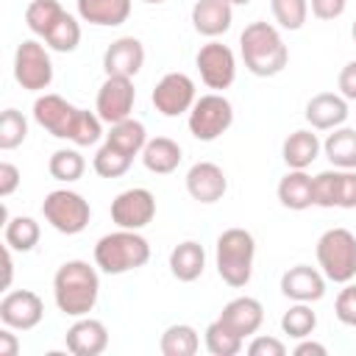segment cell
Segmentation results:
<instances>
[{
  "label": "cell",
  "mask_w": 356,
  "mask_h": 356,
  "mask_svg": "<svg viewBox=\"0 0 356 356\" xmlns=\"http://www.w3.org/2000/svg\"><path fill=\"white\" fill-rule=\"evenodd\" d=\"M337 209H356V170H339V203Z\"/></svg>",
  "instance_id": "41"
},
{
  "label": "cell",
  "mask_w": 356,
  "mask_h": 356,
  "mask_svg": "<svg viewBox=\"0 0 356 356\" xmlns=\"http://www.w3.org/2000/svg\"><path fill=\"white\" fill-rule=\"evenodd\" d=\"M64 17V8L58 0H31L25 8V25L36 33V36H47L50 28Z\"/></svg>",
  "instance_id": "31"
},
{
  "label": "cell",
  "mask_w": 356,
  "mask_h": 356,
  "mask_svg": "<svg viewBox=\"0 0 356 356\" xmlns=\"http://www.w3.org/2000/svg\"><path fill=\"white\" fill-rule=\"evenodd\" d=\"M278 200L289 211H303V209L314 206L312 175H306V170H289L278 181Z\"/></svg>",
  "instance_id": "25"
},
{
  "label": "cell",
  "mask_w": 356,
  "mask_h": 356,
  "mask_svg": "<svg viewBox=\"0 0 356 356\" xmlns=\"http://www.w3.org/2000/svg\"><path fill=\"white\" fill-rule=\"evenodd\" d=\"M234 22V6L228 0H197L192 6V25L197 33L217 39Z\"/></svg>",
  "instance_id": "21"
},
{
  "label": "cell",
  "mask_w": 356,
  "mask_h": 356,
  "mask_svg": "<svg viewBox=\"0 0 356 356\" xmlns=\"http://www.w3.org/2000/svg\"><path fill=\"white\" fill-rule=\"evenodd\" d=\"M159 348H161L164 356H195L197 348H200V337H197V331L192 325L175 323L161 334Z\"/></svg>",
  "instance_id": "30"
},
{
  "label": "cell",
  "mask_w": 356,
  "mask_h": 356,
  "mask_svg": "<svg viewBox=\"0 0 356 356\" xmlns=\"http://www.w3.org/2000/svg\"><path fill=\"white\" fill-rule=\"evenodd\" d=\"M203 267H206V250L200 242L195 239H186V242H178L172 250H170V273L184 281V284H192L203 275Z\"/></svg>",
  "instance_id": "22"
},
{
  "label": "cell",
  "mask_w": 356,
  "mask_h": 356,
  "mask_svg": "<svg viewBox=\"0 0 356 356\" xmlns=\"http://www.w3.org/2000/svg\"><path fill=\"white\" fill-rule=\"evenodd\" d=\"M153 106L159 114L164 117H181L189 114V108L195 106V81L186 72H167L156 89H153Z\"/></svg>",
  "instance_id": "13"
},
{
  "label": "cell",
  "mask_w": 356,
  "mask_h": 356,
  "mask_svg": "<svg viewBox=\"0 0 356 356\" xmlns=\"http://www.w3.org/2000/svg\"><path fill=\"white\" fill-rule=\"evenodd\" d=\"M17 353H19L17 334H14V328L3 325V331H0V356H17Z\"/></svg>",
  "instance_id": "46"
},
{
  "label": "cell",
  "mask_w": 356,
  "mask_h": 356,
  "mask_svg": "<svg viewBox=\"0 0 356 356\" xmlns=\"http://www.w3.org/2000/svg\"><path fill=\"white\" fill-rule=\"evenodd\" d=\"M106 142L114 145V147H120L128 156H139L145 150V145H147V131H145V125L139 120L128 117V120H120V122L108 125Z\"/></svg>",
  "instance_id": "28"
},
{
  "label": "cell",
  "mask_w": 356,
  "mask_h": 356,
  "mask_svg": "<svg viewBox=\"0 0 356 356\" xmlns=\"http://www.w3.org/2000/svg\"><path fill=\"white\" fill-rule=\"evenodd\" d=\"M3 264H6V278H3V286L8 289V286H11V275H14V261H11V248H8V245L3 248Z\"/></svg>",
  "instance_id": "48"
},
{
  "label": "cell",
  "mask_w": 356,
  "mask_h": 356,
  "mask_svg": "<svg viewBox=\"0 0 356 356\" xmlns=\"http://www.w3.org/2000/svg\"><path fill=\"white\" fill-rule=\"evenodd\" d=\"M228 3H231V6H248L250 0H228Z\"/></svg>",
  "instance_id": "49"
},
{
  "label": "cell",
  "mask_w": 356,
  "mask_h": 356,
  "mask_svg": "<svg viewBox=\"0 0 356 356\" xmlns=\"http://www.w3.org/2000/svg\"><path fill=\"white\" fill-rule=\"evenodd\" d=\"M231 122H234V106L220 92L200 95L189 108V134L200 142L220 139L231 128Z\"/></svg>",
  "instance_id": "8"
},
{
  "label": "cell",
  "mask_w": 356,
  "mask_h": 356,
  "mask_svg": "<svg viewBox=\"0 0 356 356\" xmlns=\"http://www.w3.org/2000/svg\"><path fill=\"white\" fill-rule=\"evenodd\" d=\"M348 120V100L334 92H320L306 103V122L314 131H334Z\"/></svg>",
  "instance_id": "19"
},
{
  "label": "cell",
  "mask_w": 356,
  "mask_h": 356,
  "mask_svg": "<svg viewBox=\"0 0 356 356\" xmlns=\"http://www.w3.org/2000/svg\"><path fill=\"white\" fill-rule=\"evenodd\" d=\"M67 350L75 356H100L108 348V328L95 317H75L67 328Z\"/></svg>",
  "instance_id": "17"
},
{
  "label": "cell",
  "mask_w": 356,
  "mask_h": 356,
  "mask_svg": "<svg viewBox=\"0 0 356 356\" xmlns=\"http://www.w3.org/2000/svg\"><path fill=\"white\" fill-rule=\"evenodd\" d=\"M153 217H156V197L145 186L125 189L111 200V222L117 228L142 231L145 225L153 222Z\"/></svg>",
  "instance_id": "11"
},
{
  "label": "cell",
  "mask_w": 356,
  "mask_h": 356,
  "mask_svg": "<svg viewBox=\"0 0 356 356\" xmlns=\"http://www.w3.org/2000/svg\"><path fill=\"white\" fill-rule=\"evenodd\" d=\"M150 259V245L139 231L120 228L114 234H106L95 245V267H100L106 275H122L131 270L145 267Z\"/></svg>",
  "instance_id": "4"
},
{
  "label": "cell",
  "mask_w": 356,
  "mask_h": 356,
  "mask_svg": "<svg viewBox=\"0 0 356 356\" xmlns=\"http://www.w3.org/2000/svg\"><path fill=\"white\" fill-rule=\"evenodd\" d=\"M42 317H44V303L31 289L6 292L0 300V320L14 331H31L42 323Z\"/></svg>",
  "instance_id": "14"
},
{
  "label": "cell",
  "mask_w": 356,
  "mask_h": 356,
  "mask_svg": "<svg viewBox=\"0 0 356 356\" xmlns=\"http://www.w3.org/2000/svg\"><path fill=\"white\" fill-rule=\"evenodd\" d=\"M42 214L58 234L72 236V234H81L89 225L92 209H89V200L83 195H78L72 189H53V192L44 195Z\"/></svg>",
  "instance_id": "7"
},
{
  "label": "cell",
  "mask_w": 356,
  "mask_h": 356,
  "mask_svg": "<svg viewBox=\"0 0 356 356\" xmlns=\"http://www.w3.org/2000/svg\"><path fill=\"white\" fill-rule=\"evenodd\" d=\"M253 256H256V239L245 228H225L217 236V273L228 286H245L253 275Z\"/></svg>",
  "instance_id": "5"
},
{
  "label": "cell",
  "mask_w": 356,
  "mask_h": 356,
  "mask_svg": "<svg viewBox=\"0 0 356 356\" xmlns=\"http://www.w3.org/2000/svg\"><path fill=\"white\" fill-rule=\"evenodd\" d=\"M134 100H136V89H134V78H122V75H106V81L97 89V100H95V111L103 122L114 125L120 120H128L134 111Z\"/></svg>",
  "instance_id": "12"
},
{
  "label": "cell",
  "mask_w": 356,
  "mask_h": 356,
  "mask_svg": "<svg viewBox=\"0 0 356 356\" xmlns=\"http://www.w3.org/2000/svg\"><path fill=\"white\" fill-rule=\"evenodd\" d=\"M100 295L97 270L89 261L72 259L64 261L53 275V298L61 314L67 317H86Z\"/></svg>",
  "instance_id": "2"
},
{
  "label": "cell",
  "mask_w": 356,
  "mask_h": 356,
  "mask_svg": "<svg viewBox=\"0 0 356 356\" xmlns=\"http://www.w3.org/2000/svg\"><path fill=\"white\" fill-rule=\"evenodd\" d=\"M239 53H242V61L245 67L259 75V78H273L278 75L286 61H289V50L278 33L275 25L264 22V19H256L250 22L242 36H239Z\"/></svg>",
  "instance_id": "3"
},
{
  "label": "cell",
  "mask_w": 356,
  "mask_h": 356,
  "mask_svg": "<svg viewBox=\"0 0 356 356\" xmlns=\"http://www.w3.org/2000/svg\"><path fill=\"white\" fill-rule=\"evenodd\" d=\"M334 314L342 325L356 328V284H345V289H339L337 300H334Z\"/></svg>",
  "instance_id": "40"
},
{
  "label": "cell",
  "mask_w": 356,
  "mask_h": 356,
  "mask_svg": "<svg viewBox=\"0 0 356 356\" xmlns=\"http://www.w3.org/2000/svg\"><path fill=\"white\" fill-rule=\"evenodd\" d=\"M145 64V47L136 36H120L114 39L103 53V70L106 75H122L134 78Z\"/></svg>",
  "instance_id": "18"
},
{
  "label": "cell",
  "mask_w": 356,
  "mask_h": 356,
  "mask_svg": "<svg viewBox=\"0 0 356 356\" xmlns=\"http://www.w3.org/2000/svg\"><path fill=\"white\" fill-rule=\"evenodd\" d=\"M270 8L284 31H300L309 17V0H270Z\"/></svg>",
  "instance_id": "38"
},
{
  "label": "cell",
  "mask_w": 356,
  "mask_h": 356,
  "mask_svg": "<svg viewBox=\"0 0 356 356\" xmlns=\"http://www.w3.org/2000/svg\"><path fill=\"white\" fill-rule=\"evenodd\" d=\"M323 153L328 156V161L339 170H356V131L353 128H334L325 142H323Z\"/></svg>",
  "instance_id": "27"
},
{
  "label": "cell",
  "mask_w": 356,
  "mask_h": 356,
  "mask_svg": "<svg viewBox=\"0 0 356 356\" xmlns=\"http://www.w3.org/2000/svg\"><path fill=\"white\" fill-rule=\"evenodd\" d=\"M312 189H314V206L334 209L339 203V167L317 172L312 178Z\"/></svg>",
  "instance_id": "39"
},
{
  "label": "cell",
  "mask_w": 356,
  "mask_h": 356,
  "mask_svg": "<svg viewBox=\"0 0 356 356\" xmlns=\"http://www.w3.org/2000/svg\"><path fill=\"white\" fill-rule=\"evenodd\" d=\"M323 145L317 139V134L300 128V131H292L286 139H284V147H281V156L286 161L289 170H306L317 156H320Z\"/></svg>",
  "instance_id": "26"
},
{
  "label": "cell",
  "mask_w": 356,
  "mask_h": 356,
  "mask_svg": "<svg viewBox=\"0 0 356 356\" xmlns=\"http://www.w3.org/2000/svg\"><path fill=\"white\" fill-rule=\"evenodd\" d=\"M44 42L56 53H72L81 44V25H78V19L64 11V17L50 28V33L44 36Z\"/></svg>",
  "instance_id": "35"
},
{
  "label": "cell",
  "mask_w": 356,
  "mask_h": 356,
  "mask_svg": "<svg viewBox=\"0 0 356 356\" xmlns=\"http://www.w3.org/2000/svg\"><path fill=\"white\" fill-rule=\"evenodd\" d=\"M19 186V170L11 161H0V197L14 195Z\"/></svg>",
  "instance_id": "44"
},
{
  "label": "cell",
  "mask_w": 356,
  "mask_h": 356,
  "mask_svg": "<svg viewBox=\"0 0 356 356\" xmlns=\"http://www.w3.org/2000/svg\"><path fill=\"white\" fill-rule=\"evenodd\" d=\"M28 136V120L17 108H6L0 114V150H14Z\"/></svg>",
  "instance_id": "37"
},
{
  "label": "cell",
  "mask_w": 356,
  "mask_h": 356,
  "mask_svg": "<svg viewBox=\"0 0 356 356\" xmlns=\"http://www.w3.org/2000/svg\"><path fill=\"white\" fill-rule=\"evenodd\" d=\"M348 8V0H312V14L317 19H337Z\"/></svg>",
  "instance_id": "43"
},
{
  "label": "cell",
  "mask_w": 356,
  "mask_h": 356,
  "mask_svg": "<svg viewBox=\"0 0 356 356\" xmlns=\"http://www.w3.org/2000/svg\"><path fill=\"white\" fill-rule=\"evenodd\" d=\"M220 320H222L234 334H239V337L245 339V337H250V334H256V331L261 328V323H264V306H261L256 298L242 295V298H234V300H228V303L222 306Z\"/></svg>",
  "instance_id": "20"
},
{
  "label": "cell",
  "mask_w": 356,
  "mask_h": 356,
  "mask_svg": "<svg viewBox=\"0 0 356 356\" xmlns=\"http://www.w3.org/2000/svg\"><path fill=\"white\" fill-rule=\"evenodd\" d=\"M350 33H353V42H356V19H353V28H350Z\"/></svg>",
  "instance_id": "51"
},
{
  "label": "cell",
  "mask_w": 356,
  "mask_h": 356,
  "mask_svg": "<svg viewBox=\"0 0 356 356\" xmlns=\"http://www.w3.org/2000/svg\"><path fill=\"white\" fill-rule=\"evenodd\" d=\"M295 356H325L328 350H325V345H320V342H314V339H300L298 345H295V350H292Z\"/></svg>",
  "instance_id": "47"
},
{
  "label": "cell",
  "mask_w": 356,
  "mask_h": 356,
  "mask_svg": "<svg viewBox=\"0 0 356 356\" xmlns=\"http://www.w3.org/2000/svg\"><path fill=\"white\" fill-rule=\"evenodd\" d=\"M47 170H50V175H53L56 181L72 184V181H78V178L83 175L86 161H83V156H81L78 150H72V147H61V150H56V153L50 156Z\"/></svg>",
  "instance_id": "34"
},
{
  "label": "cell",
  "mask_w": 356,
  "mask_h": 356,
  "mask_svg": "<svg viewBox=\"0 0 356 356\" xmlns=\"http://www.w3.org/2000/svg\"><path fill=\"white\" fill-rule=\"evenodd\" d=\"M131 161H134V156H128V153H122L120 147H114V145L106 142V145L95 153L92 167H95V172H97L100 178H120V175H125V172L131 170Z\"/></svg>",
  "instance_id": "36"
},
{
  "label": "cell",
  "mask_w": 356,
  "mask_h": 356,
  "mask_svg": "<svg viewBox=\"0 0 356 356\" xmlns=\"http://www.w3.org/2000/svg\"><path fill=\"white\" fill-rule=\"evenodd\" d=\"M195 64H197V72H200V81L214 89V92H222L234 83L236 78V58H234V50L222 42H206L197 56H195Z\"/></svg>",
  "instance_id": "10"
},
{
  "label": "cell",
  "mask_w": 356,
  "mask_h": 356,
  "mask_svg": "<svg viewBox=\"0 0 356 356\" xmlns=\"http://www.w3.org/2000/svg\"><path fill=\"white\" fill-rule=\"evenodd\" d=\"M242 342L245 339L239 334H234L220 317L214 323H209V328H206V350L211 356H236L242 350Z\"/></svg>",
  "instance_id": "33"
},
{
  "label": "cell",
  "mask_w": 356,
  "mask_h": 356,
  "mask_svg": "<svg viewBox=\"0 0 356 356\" xmlns=\"http://www.w3.org/2000/svg\"><path fill=\"white\" fill-rule=\"evenodd\" d=\"M337 86H339V95H342L345 100H356V61H348V64L339 70Z\"/></svg>",
  "instance_id": "45"
},
{
  "label": "cell",
  "mask_w": 356,
  "mask_h": 356,
  "mask_svg": "<svg viewBox=\"0 0 356 356\" xmlns=\"http://www.w3.org/2000/svg\"><path fill=\"white\" fill-rule=\"evenodd\" d=\"M314 328H317V314L312 312L309 303H295L281 317V331L292 339H306L314 334Z\"/></svg>",
  "instance_id": "32"
},
{
  "label": "cell",
  "mask_w": 356,
  "mask_h": 356,
  "mask_svg": "<svg viewBox=\"0 0 356 356\" xmlns=\"http://www.w3.org/2000/svg\"><path fill=\"white\" fill-rule=\"evenodd\" d=\"M39 222L33 217H8L6 220V228H3V239L11 250H19V253H28L39 245Z\"/></svg>",
  "instance_id": "29"
},
{
  "label": "cell",
  "mask_w": 356,
  "mask_h": 356,
  "mask_svg": "<svg viewBox=\"0 0 356 356\" xmlns=\"http://www.w3.org/2000/svg\"><path fill=\"white\" fill-rule=\"evenodd\" d=\"M142 3H150V6H159V3H164V0H142Z\"/></svg>",
  "instance_id": "50"
},
{
  "label": "cell",
  "mask_w": 356,
  "mask_h": 356,
  "mask_svg": "<svg viewBox=\"0 0 356 356\" xmlns=\"http://www.w3.org/2000/svg\"><path fill=\"white\" fill-rule=\"evenodd\" d=\"M78 17L89 25L114 28L131 17V0H78Z\"/></svg>",
  "instance_id": "23"
},
{
  "label": "cell",
  "mask_w": 356,
  "mask_h": 356,
  "mask_svg": "<svg viewBox=\"0 0 356 356\" xmlns=\"http://www.w3.org/2000/svg\"><path fill=\"white\" fill-rule=\"evenodd\" d=\"M317 264L334 284L356 278V236L348 228H328L317 239Z\"/></svg>",
  "instance_id": "6"
},
{
  "label": "cell",
  "mask_w": 356,
  "mask_h": 356,
  "mask_svg": "<svg viewBox=\"0 0 356 356\" xmlns=\"http://www.w3.org/2000/svg\"><path fill=\"white\" fill-rule=\"evenodd\" d=\"M186 192L197 203H217L228 192V178L220 164L214 161H197L186 172Z\"/></svg>",
  "instance_id": "16"
},
{
  "label": "cell",
  "mask_w": 356,
  "mask_h": 356,
  "mask_svg": "<svg viewBox=\"0 0 356 356\" xmlns=\"http://www.w3.org/2000/svg\"><path fill=\"white\" fill-rule=\"evenodd\" d=\"M248 353L250 356H286V345L275 337H256L248 345Z\"/></svg>",
  "instance_id": "42"
},
{
  "label": "cell",
  "mask_w": 356,
  "mask_h": 356,
  "mask_svg": "<svg viewBox=\"0 0 356 356\" xmlns=\"http://www.w3.org/2000/svg\"><path fill=\"white\" fill-rule=\"evenodd\" d=\"M184 153H181V145L170 136H156V139H147L145 150H142V161L150 172L156 175H170L178 170Z\"/></svg>",
  "instance_id": "24"
},
{
  "label": "cell",
  "mask_w": 356,
  "mask_h": 356,
  "mask_svg": "<svg viewBox=\"0 0 356 356\" xmlns=\"http://www.w3.org/2000/svg\"><path fill=\"white\" fill-rule=\"evenodd\" d=\"M325 281L328 278L323 275V270L309 264H295L281 275V292L295 303H314L325 295Z\"/></svg>",
  "instance_id": "15"
},
{
  "label": "cell",
  "mask_w": 356,
  "mask_h": 356,
  "mask_svg": "<svg viewBox=\"0 0 356 356\" xmlns=\"http://www.w3.org/2000/svg\"><path fill=\"white\" fill-rule=\"evenodd\" d=\"M14 81L28 92H44L53 83V61L42 42H19L14 53Z\"/></svg>",
  "instance_id": "9"
},
{
  "label": "cell",
  "mask_w": 356,
  "mask_h": 356,
  "mask_svg": "<svg viewBox=\"0 0 356 356\" xmlns=\"http://www.w3.org/2000/svg\"><path fill=\"white\" fill-rule=\"evenodd\" d=\"M33 120L50 136L67 139L78 147H89L103 136V120L97 111H86L64 100L61 95H42L33 103Z\"/></svg>",
  "instance_id": "1"
}]
</instances>
